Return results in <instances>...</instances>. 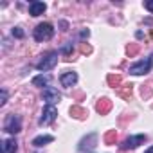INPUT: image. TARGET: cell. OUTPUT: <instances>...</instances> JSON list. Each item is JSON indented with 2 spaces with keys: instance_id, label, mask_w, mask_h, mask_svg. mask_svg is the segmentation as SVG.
Here are the masks:
<instances>
[{
  "instance_id": "cell-1",
  "label": "cell",
  "mask_w": 153,
  "mask_h": 153,
  "mask_svg": "<svg viewBox=\"0 0 153 153\" xmlns=\"http://www.w3.org/2000/svg\"><path fill=\"white\" fill-rule=\"evenodd\" d=\"M151 68H153V52H151L148 58H144V59H140V61L130 65L128 72H130L131 76H144V74L151 72Z\"/></svg>"
},
{
  "instance_id": "cell-2",
  "label": "cell",
  "mask_w": 153,
  "mask_h": 153,
  "mask_svg": "<svg viewBox=\"0 0 153 153\" xmlns=\"http://www.w3.org/2000/svg\"><path fill=\"white\" fill-rule=\"evenodd\" d=\"M58 56H59L58 51H49V52H45V54L42 56V59L36 63V68H38L40 72L52 70V68L58 65Z\"/></svg>"
},
{
  "instance_id": "cell-3",
  "label": "cell",
  "mask_w": 153,
  "mask_h": 153,
  "mask_svg": "<svg viewBox=\"0 0 153 153\" xmlns=\"http://www.w3.org/2000/svg\"><path fill=\"white\" fill-rule=\"evenodd\" d=\"M33 36H34L36 42H49L54 36V25L49 24V22H42V24H38L34 27Z\"/></svg>"
},
{
  "instance_id": "cell-4",
  "label": "cell",
  "mask_w": 153,
  "mask_h": 153,
  "mask_svg": "<svg viewBox=\"0 0 153 153\" xmlns=\"http://www.w3.org/2000/svg\"><path fill=\"white\" fill-rule=\"evenodd\" d=\"M4 131L6 133H11V135L22 131V117L16 115V114L6 115V119H4Z\"/></svg>"
},
{
  "instance_id": "cell-5",
  "label": "cell",
  "mask_w": 153,
  "mask_h": 153,
  "mask_svg": "<svg viewBox=\"0 0 153 153\" xmlns=\"http://www.w3.org/2000/svg\"><path fill=\"white\" fill-rule=\"evenodd\" d=\"M56 117H58L56 106L54 105H45L43 106V112H42V117L38 119V124L40 126H49V124H52L56 121Z\"/></svg>"
},
{
  "instance_id": "cell-6",
  "label": "cell",
  "mask_w": 153,
  "mask_h": 153,
  "mask_svg": "<svg viewBox=\"0 0 153 153\" xmlns=\"http://www.w3.org/2000/svg\"><path fill=\"white\" fill-rule=\"evenodd\" d=\"M148 140V135H144V133H139V135H131V137H128V139H124L123 140V144L119 146L123 151H126V149H135V148H139L140 144H144Z\"/></svg>"
},
{
  "instance_id": "cell-7",
  "label": "cell",
  "mask_w": 153,
  "mask_h": 153,
  "mask_svg": "<svg viewBox=\"0 0 153 153\" xmlns=\"http://www.w3.org/2000/svg\"><path fill=\"white\" fill-rule=\"evenodd\" d=\"M43 101H45V105H56L59 99H61V94L54 88V87H47V88H43Z\"/></svg>"
},
{
  "instance_id": "cell-8",
  "label": "cell",
  "mask_w": 153,
  "mask_h": 153,
  "mask_svg": "<svg viewBox=\"0 0 153 153\" xmlns=\"http://www.w3.org/2000/svg\"><path fill=\"white\" fill-rule=\"evenodd\" d=\"M59 83H61V87H65V88H72L76 83H78V74L72 72V70L63 72V74L59 76Z\"/></svg>"
},
{
  "instance_id": "cell-9",
  "label": "cell",
  "mask_w": 153,
  "mask_h": 153,
  "mask_svg": "<svg viewBox=\"0 0 153 153\" xmlns=\"http://www.w3.org/2000/svg\"><path fill=\"white\" fill-rule=\"evenodd\" d=\"M45 9H47V6L43 2H40V0H34V2L29 4V15L31 16H40L45 13Z\"/></svg>"
},
{
  "instance_id": "cell-10",
  "label": "cell",
  "mask_w": 153,
  "mask_h": 153,
  "mask_svg": "<svg viewBox=\"0 0 153 153\" xmlns=\"http://www.w3.org/2000/svg\"><path fill=\"white\" fill-rule=\"evenodd\" d=\"M51 76L49 74H40V76H34V78H33V85L34 87H40V88H47V87H51Z\"/></svg>"
},
{
  "instance_id": "cell-11",
  "label": "cell",
  "mask_w": 153,
  "mask_h": 153,
  "mask_svg": "<svg viewBox=\"0 0 153 153\" xmlns=\"http://www.w3.org/2000/svg\"><path fill=\"white\" fill-rule=\"evenodd\" d=\"M2 149H4V153H16V151H18V142H16V139L11 137V139L2 140Z\"/></svg>"
},
{
  "instance_id": "cell-12",
  "label": "cell",
  "mask_w": 153,
  "mask_h": 153,
  "mask_svg": "<svg viewBox=\"0 0 153 153\" xmlns=\"http://www.w3.org/2000/svg\"><path fill=\"white\" fill-rule=\"evenodd\" d=\"M54 140V137L52 135H38V137H34L33 139V146L34 148H42V146H45V144H49V142H52Z\"/></svg>"
},
{
  "instance_id": "cell-13",
  "label": "cell",
  "mask_w": 153,
  "mask_h": 153,
  "mask_svg": "<svg viewBox=\"0 0 153 153\" xmlns=\"http://www.w3.org/2000/svg\"><path fill=\"white\" fill-rule=\"evenodd\" d=\"M108 108H110V103H108V99H103L101 103H97V112H108Z\"/></svg>"
},
{
  "instance_id": "cell-14",
  "label": "cell",
  "mask_w": 153,
  "mask_h": 153,
  "mask_svg": "<svg viewBox=\"0 0 153 153\" xmlns=\"http://www.w3.org/2000/svg\"><path fill=\"white\" fill-rule=\"evenodd\" d=\"M11 34L15 36V38H24V31H22V27H13V31H11Z\"/></svg>"
},
{
  "instance_id": "cell-15",
  "label": "cell",
  "mask_w": 153,
  "mask_h": 153,
  "mask_svg": "<svg viewBox=\"0 0 153 153\" xmlns=\"http://www.w3.org/2000/svg\"><path fill=\"white\" fill-rule=\"evenodd\" d=\"M0 96H2V97H0V106H4V105L7 103V90H6V88H2Z\"/></svg>"
},
{
  "instance_id": "cell-16",
  "label": "cell",
  "mask_w": 153,
  "mask_h": 153,
  "mask_svg": "<svg viewBox=\"0 0 153 153\" xmlns=\"http://www.w3.org/2000/svg\"><path fill=\"white\" fill-rule=\"evenodd\" d=\"M74 51V47H72V43H67V45H63L61 47V52L63 54H67V56H70V52Z\"/></svg>"
},
{
  "instance_id": "cell-17",
  "label": "cell",
  "mask_w": 153,
  "mask_h": 153,
  "mask_svg": "<svg viewBox=\"0 0 153 153\" xmlns=\"http://www.w3.org/2000/svg\"><path fill=\"white\" fill-rule=\"evenodd\" d=\"M144 7H146L149 13H153V0H146V2H144Z\"/></svg>"
},
{
  "instance_id": "cell-18",
  "label": "cell",
  "mask_w": 153,
  "mask_h": 153,
  "mask_svg": "<svg viewBox=\"0 0 153 153\" xmlns=\"http://www.w3.org/2000/svg\"><path fill=\"white\" fill-rule=\"evenodd\" d=\"M79 36H81V38H88V36H90V31H88V29H85V31H81V34H79Z\"/></svg>"
},
{
  "instance_id": "cell-19",
  "label": "cell",
  "mask_w": 153,
  "mask_h": 153,
  "mask_svg": "<svg viewBox=\"0 0 153 153\" xmlns=\"http://www.w3.org/2000/svg\"><path fill=\"white\" fill-rule=\"evenodd\" d=\"M144 153H153V146H149V148H148V149H146Z\"/></svg>"
}]
</instances>
